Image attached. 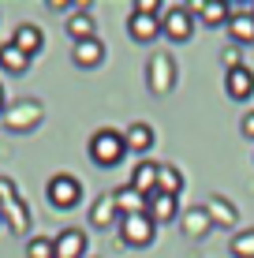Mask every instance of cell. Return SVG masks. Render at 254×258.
<instances>
[{
	"mask_svg": "<svg viewBox=\"0 0 254 258\" xmlns=\"http://www.w3.org/2000/svg\"><path fill=\"white\" fill-rule=\"evenodd\" d=\"M90 161L94 165H101V168H116L120 161H124V154H127V142H124V131H116V127H101V131H94L90 135Z\"/></svg>",
	"mask_w": 254,
	"mask_h": 258,
	"instance_id": "6da1fadb",
	"label": "cell"
},
{
	"mask_svg": "<svg viewBox=\"0 0 254 258\" xmlns=\"http://www.w3.org/2000/svg\"><path fill=\"white\" fill-rule=\"evenodd\" d=\"M41 120H45V109H41L38 97H19V101H12L4 109V131H12V135H26Z\"/></svg>",
	"mask_w": 254,
	"mask_h": 258,
	"instance_id": "7a4b0ae2",
	"label": "cell"
},
{
	"mask_svg": "<svg viewBox=\"0 0 254 258\" xmlns=\"http://www.w3.org/2000/svg\"><path fill=\"white\" fill-rule=\"evenodd\" d=\"M0 217H8L12 232H26V228H30V210H26V202L19 199L15 180H8V176H0Z\"/></svg>",
	"mask_w": 254,
	"mask_h": 258,
	"instance_id": "3957f363",
	"label": "cell"
},
{
	"mask_svg": "<svg viewBox=\"0 0 254 258\" xmlns=\"http://www.w3.org/2000/svg\"><path fill=\"white\" fill-rule=\"evenodd\" d=\"M45 195H49L52 210H75L78 202H82V183H78V176H71V172H56L49 180Z\"/></svg>",
	"mask_w": 254,
	"mask_h": 258,
	"instance_id": "277c9868",
	"label": "cell"
},
{
	"mask_svg": "<svg viewBox=\"0 0 254 258\" xmlns=\"http://www.w3.org/2000/svg\"><path fill=\"white\" fill-rule=\"evenodd\" d=\"M120 243L124 247H150L153 236H157V225L146 213H127V217H120Z\"/></svg>",
	"mask_w": 254,
	"mask_h": 258,
	"instance_id": "5b68a950",
	"label": "cell"
},
{
	"mask_svg": "<svg viewBox=\"0 0 254 258\" xmlns=\"http://www.w3.org/2000/svg\"><path fill=\"white\" fill-rule=\"evenodd\" d=\"M146 83L153 94H168L176 86V64H172L168 52H153L150 64H146Z\"/></svg>",
	"mask_w": 254,
	"mask_h": 258,
	"instance_id": "8992f818",
	"label": "cell"
},
{
	"mask_svg": "<svg viewBox=\"0 0 254 258\" xmlns=\"http://www.w3.org/2000/svg\"><path fill=\"white\" fill-rule=\"evenodd\" d=\"M161 34L168 41H191V34H195V15H191V8H168V12L161 15Z\"/></svg>",
	"mask_w": 254,
	"mask_h": 258,
	"instance_id": "52a82bcc",
	"label": "cell"
},
{
	"mask_svg": "<svg viewBox=\"0 0 254 258\" xmlns=\"http://www.w3.org/2000/svg\"><path fill=\"white\" fill-rule=\"evenodd\" d=\"M52 254L56 258H86V232L82 228H64L52 236Z\"/></svg>",
	"mask_w": 254,
	"mask_h": 258,
	"instance_id": "ba28073f",
	"label": "cell"
},
{
	"mask_svg": "<svg viewBox=\"0 0 254 258\" xmlns=\"http://www.w3.org/2000/svg\"><path fill=\"white\" fill-rule=\"evenodd\" d=\"M12 45L23 52V56H38L41 49H45V30L41 26H34V23H19L15 26V34H12Z\"/></svg>",
	"mask_w": 254,
	"mask_h": 258,
	"instance_id": "9c48e42d",
	"label": "cell"
},
{
	"mask_svg": "<svg viewBox=\"0 0 254 258\" xmlns=\"http://www.w3.org/2000/svg\"><path fill=\"white\" fill-rule=\"evenodd\" d=\"M224 90H228L232 101H247V97H254V71L247 64L224 71Z\"/></svg>",
	"mask_w": 254,
	"mask_h": 258,
	"instance_id": "30bf717a",
	"label": "cell"
},
{
	"mask_svg": "<svg viewBox=\"0 0 254 258\" xmlns=\"http://www.w3.org/2000/svg\"><path fill=\"white\" fill-rule=\"evenodd\" d=\"M228 34H232V41L235 45H254V12H250V4L247 8H235L232 4V19H228Z\"/></svg>",
	"mask_w": 254,
	"mask_h": 258,
	"instance_id": "8fae6325",
	"label": "cell"
},
{
	"mask_svg": "<svg viewBox=\"0 0 254 258\" xmlns=\"http://www.w3.org/2000/svg\"><path fill=\"white\" fill-rule=\"evenodd\" d=\"M90 225L98 228V232H101V228H116V225H120V210H116L112 191L94 199V206H90Z\"/></svg>",
	"mask_w": 254,
	"mask_h": 258,
	"instance_id": "7c38bea8",
	"label": "cell"
},
{
	"mask_svg": "<svg viewBox=\"0 0 254 258\" xmlns=\"http://www.w3.org/2000/svg\"><path fill=\"white\" fill-rule=\"evenodd\" d=\"M206 213H209V221H213L217 228H224V232H232V228L239 225V210H235L224 195H213V199L206 202Z\"/></svg>",
	"mask_w": 254,
	"mask_h": 258,
	"instance_id": "4fadbf2b",
	"label": "cell"
},
{
	"mask_svg": "<svg viewBox=\"0 0 254 258\" xmlns=\"http://www.w3.org/2000/svg\"><path fill=\"white\" fill-rule=\"evenodd\" d=\"M127 34L138 41V45H150V41H157V34H161V19H157V15H138V12H131V15H127Z\"/></svg>",
	"mask_w": 254,
	"mask_h": 258,
	"instance_id": "5bb4252c",
	"label": "cell"
},
{
	"mask_svg": "<svg viewBox=\"0 0 254 258\" xmlns=\"http://www.w3.org/2000/svg\"><path fill=\"white\" fill-rule=\"evenodd\" d=\"M176 213H180V199H172V195L153 191L150 199H146V217H150L153 225H168Z\"/></svg>",
	"mask_w": 254,
	"mask_h": 258,
	"instance_id": "9a60e30c",
	"label": "cell"
},
{
	"mask_svg": "<svg viewBox=\"0 0 254 258\" xmlns=\"http://www.w3.org/2000/svg\"><path fill=\"white\" fill-rule=\"evenodd\" d=\"M67 34H71V41L98 38V15H90V8H78L75 15H67Z\"/></svg>",
	"mask_w": 254,
	"mask_h": 258,
	"instance_id": "2e32d148",
	"label": "cell"
},
{
	"mask_svg": "<svg viewBox=\"0 0 254 258\" xmlns=\"http://www.w3.org/2000/svg\"><path fill=\"white\" fill-rule=\"evenodd\" d=\"M157 168H161V161H138L135 168H131V187H135L138 195H146V199H150V195L157 191Z\"/></svg>",
	"mask_w": 254,
	"mask_h": 258,
	"instance_id": "e0dca14e",
	"label": "cell"
},
{
	"mask_svg": "<svg viewBox=\"0 0 254 258\" xmlns=\"http://www.w3.org/2000/svg\"><path fill=\"white\" fill-rule=\"evenodd\" d=\"M191 15H198L206 26H221V23H228L232 19V4H221V0H195L191 4Z\"/></svg>",
	"mask_w": 254,
	"mask_h": 258,
	"instance_id": "ac0fdd59",
	"label": "cell"
},
{
	"mask_svg": "<svg viewBox=\"0 0 254 258\" xmlns=\"http://www.w3.org/2000/svg\"><path fill=\"white\" fill-rule=\"evenodd\" d=\"M71 60H75L78 68H98L101 60H105V45H101V38L75 41V45H71Z\"/></svg>",
	"mask_w": 254,
	"mask_h": 258,
	"instance_id": "d6986e66",
	"label": "cell"
},
{
	"mask_svg": "<svg viewBox=\"0 0 254 258\" xmlns=\"http://www.w3.org/2000/svg\"><path fill=\"white\" fill-rule=\"evenodd\" d=\"M124 142H127V150L131 154H150V146H153V127L150 123H131V127L124 131Z\"/></svg>",
	"mask_w": 254,
	"mask_h": 258,
	"instance_id": "ffe728a7",
	"label": "cell"
},
{
	"mask_svg": "<svg viewBox=\"0 0 254 258\" xmlns=\"http://www.w3.org/2000/svg\"><path fill=\"white\" fill-rule=\"evenodd\" d=\"M112 199H116V210L120 217H127V213H146V195H138L131 183H124V187L112 191Z\"/></svg>",
	"mask_w": 254,
	"mask_h": 258,
	"instance_id": "44dd1931",
	"label": "cell"
},
{
	"mask_svg": "<svg viewBox=\"0 0 254 258\" xmlns=\"http://www.w3.org/2000/svg\"><path fill=\"white\" fill-rule=\"evenodd\" d=\"M209 228H213V221H209L206 206H195V210H187V213H183V236L202 239V236H209Z\"/></svg>",
	"mask_w": 254,
	"mask_h": 258,
	"instance_id": "7402d4cb",
	"label": "cell"
},
{
	"mask_svg": "<svg viewBox=\"0 0 254 258\" xmlns=\"http://www.w3.org/2000/svg\"><path fill=\"white\" fill-rule=\"evenodd\" d=\"M26 68H30V56H23L12 41L0 45V71H8V75H26Z\"/></svg>",
	"mask_w": 254,
	"mask_h": 258,
	"instance_id": "603a6c76",
	"label": "cell"
},
{
	"mask_svg": "<svg viewBox=\"0 0 254 258\" xmlns=\"http://www.w3.org/2000/svg\"><path fill=\"white\" fill-rule=\"evenodd\" d=\"M157 191L180 199V191H183V172H180L176 165H161V168H157Z\"/></svg>",
	"mask_w": 254,
	"mask_h": 258,
	"instance_id": "cb8c5ba5",
	"label": "cell"
},
{
	"mask_svg": "<svg viewBox=\"0 0 254 258\" xmlns=\"http://www.w3.org/2000/svg\"><path fill=\"white\" fill-rule=\"evenodd\" d=\"M232 258H254V228H247V232H235L232 243H228Z\"/></svg>",
	"mask_w": 254,
	"mask_h": 258,
	"instance_id": "d4e9b609",
	"label": "cell"
},
{
	"mask_svg": "<svg viewBox=\"0 0 254 258\" xmlns=\"http://www.w3.org/2000/svg\"><path fill=\"white\" fill-rule=\"evenodd\" d=\"M26 258H56L52 254V239L49 236H30L26 239Z\"/></svg>",
	"mask_w": 254,
	"mask_h": 258,
	"instance_id": "484cf974",
	"label": "cell"
},
{
	"mask_svg": "<svg viewBox=\"0 0 254 258\" xmlns=\"http://www.w3.org/2000/svg\"><path fill=\"white\" fill-rule=\"evenodd\" d=\"M135 12L138 15H157V19H161V4H157V0H135Z\"/></svg>",
	"mask_w": 254,
	"mask_h": 258,
	"instance_id": "4316f807",
	"label": "cell"
},
{
	"mask_svg": "<svg viewBox=\"0 0 254 258\" xmlns=\"http://www.w3.org/2000/svg\"><path fill=\"white\" fill-rule=\"evenodd\" d=\"M239 131H243V139H250V142H254V109L239 120Z\"/></svg>",
	"mask_w": 254,
	"mask_h": 258,
	"instance_id": "83f0119b",
	"label": "cell"
},
{
	"mask_svg": "<svg viewBox=\"0 0 254 258\" xmlns=\"http://www.w3.org/2000/svg\"><path fill=\"white\" fill-rule=\"evenodd\" d=\"M224 64H228V71H232V68H239V45L224 49Z\"/></svg>",
	"mask_w": 254,
	"mask_h": 258,
	"instance_id": "f1b7e54d",
	"label": "cell"
},
{
	"mask_svg": "<svg viewBox=\"0 0 254 258\" xmlns=\"http://www.w3.org/2000/svg\"><path fill=\"white\" fill-rule=\"evenodd\" d=\"M4 109H8V101H4V86H0V116H4Z\"/></svg>",
	"mask_w": 254,
	"mask_h": 258,
	"instance_id": "f546056e",
	"label": "cell"
},
{
	"mask_svg": "<svg viewBox=\"0 0 254 258\" xmlns=\"http://www.w3.org/2000/svg\"><path fill=\"white\" fill-rule=\"evenodd\" d=\"M250 12H254V0H250Z\"/></svg>",
	"mask_w": 254,
	"mask_h": 258,
	"instance_id": "4dcf8cb0",
	"label": "cell"
},
{
	"mask_svg": "<svg viewBox=\"0 0 254 258\" xmlns=\"http://www.w3.org/2000/svg\"><path fill=\"white\" fill-rule=\"evenodd\" d=\"M0 225H4V217H0Z\"/></svg>",
	"mask_w": 254,
	"mask_h": 258,
	"instance_id": "1f68e13d",
	"label": "cell"
}]
</instances>
